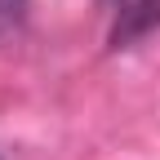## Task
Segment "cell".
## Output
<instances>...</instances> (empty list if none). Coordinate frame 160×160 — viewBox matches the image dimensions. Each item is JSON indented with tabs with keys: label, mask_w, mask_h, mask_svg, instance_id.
<instances>
[{
	"label": "cell",
	"mask_w": 160,
	"mask_h": 160,
	"mask_svg": "<svg viewBox=\"0 0 160 160\" xmlns=\"http://www.w3.org/2000/svg\"><path fill=\"white\" fill-rule=\"evenodd\" d=\"M27 5H31V0H0V36H9V31L22 27Z\"/></svg>",
	"instance_id": "cell-2"
},
{
	"label": "cell",
	"mask_w": 160,
	"mask_h": 160,
	"mask_svg": "<svg viewBox=\"0 0 160 160\" xmlns=\"http://www.w3.org/2000/svg\"><path fill=\"white\" fill-rule=\"evenodd\" d=\"M107 5H111V45H129L151 27H160V0H107Z\"/></svg>",
	"instance_id": "cell-1"
}]
</instances>
